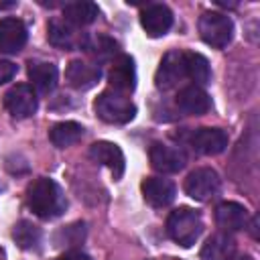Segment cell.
Returning <instances> with one entry per match:
<instances>
[{"instance_id":"6da1fadb","label":"cell","mask_w":260,"mask_h":260,"mask_svg":"<svg viewBox=\"0 0 260 260\" xmlns=\"http://www.w3.org/2000/svg\"><path fill=\"white\" fill-rule=\"evenodd\" d=\"M26 203L43 219H55L67 207V199L61 187L53 179H47V177H39L28 185Z\"/></svg>"},{"instance_id":"7a4b0ae2","label":"cell","mask_w":260,"mask_h":260,"mask_svg":"<svg viewBox=\"0 0 260 260\" xmlns=\"http://www.w3.org/2000/svg\"><path fill=\"white\" fill-rule=\"evenodd\" d=\"M167 232L179 246L189 248L199 240V236L203 232L201 215L191 207H179V209L171 211V215L167 219Z\"/></svg>"},{"instance_id":"3957f363","label":"cell","mask_w":260,"mask_h":260,"mask_svg":"<svg viewBox=\"0 0 260 260\" xmlns=\"http://www.w3.org/2000/svg\"><path fill=\"white\" fill-rule=\"evenodd\" d=\"M93 110H95L98 118L108 124H126L136 114V106L128 100V95L112 91V89L98 95Z\"/></svg>"},{"instance_id":"277c9868","label":"cell","mask_w":260,"mask_h":260,"mask_svg":"<svg viewBox=\"0 0 260 260\" xmlns=\"http://www.w3.org/2000/svg\"><path fill=\"white\" fill-rule=\"evenodd\" d=\"M199 35L207 45L223 49L234 37V22L223 12H203L199 18Z\"/></svg>"},{"instance_id":"5b68a950","label":"cell","mask_w":260,"mask_h":260,"mask_svg":"<svg viewBox=\"0 0 260 260\" xmlns=\"http://www.w3.org/2000/svg\"><path fill=\"white\" fill-rule=\"evenodd\" d=\"M219 185V175L209 167H201L189 173V177L185 179V193L195 201H209L217 195Z\"/></svg>"},{"instance_id":"8992f818","label":"cell","mask_w":260,"mask_h":260,"mask_svg":"<svg viewBox=\"0 0 260 260\" xmlns=\"http://www.w3.org/2000/svg\"><path fill=\"white\" fill-rule=\"evenodd\" d=\"M4 106L6 110L18 118V120H24V118H30L37 108H39V102H37V93L30 85L26 83H18L14 87H10L4 95Z\"/></svg>"},{"instance_id":"52a82bcc","label":"cell","mask_w":260,"mask_h":260,"mask_svg":"<svg viewBox=\"0 0 260 260\" xmlns=\"http://www.w3.org/2000/svg\"><path fill=\"white\" fill-rule=\"evenodd\" d=\"M183 77H187L185 73V53L183 51H169L158 69H156V75H154V81H156V87L158 89H171L175 87Z\"/></svg>"},{"instance_id":"ba28073f","label":"cell","mask_w":260,"mask_h":260,"mask_svg":"<svg viewBox=\"0 0 260 260\" xmlns=\"http://www.w3.org/2000/svg\"><path fill=\"white\" fill-rule=\"evenodd\" d=\"M108 83L112 91H118L124 95H128L136 87V69H134V59L130 55H118L112 61Z\"/></svg>"},{"instance_id":"9c48e42d","label":"cell","mask_w":260,"mask_h":260,"mask_svg":"<svg viewBox=\"0 0 260 260\" xmlns=\"http://www.w3.org/2000/svg\"><path fill=\"white\" fill-rule=\"evenodd\" d=\"M47 37L53 47H59L65 51L79 49V47L83 49V43H85V35L77 32V28L69 24L65 18H53L47 26Z\"/></svg>"},{"instance_id":"30bf717a","label":"cell","mask_w":260,"mask_h":260,"mask_svg":"<svg viewBox=\"0 0 260 260\" xmlns=\"http://www.w3.org/2000/svg\"><path fill=\"white\" fill-rule=\"evenodd\" d=\"M148 156H150L152 169H156L160 173H179L187 162V156L183 154V150L162 144V142H154L150 146Z\"/></svg>"},{"instance_id":"8fae6325","label":"cell","mask_w":260,"mask_h":260,"mask_svg":"<svg viewBox=\"0 0 260 260\" xmlns=\"http://www.w3.org/2000/svg\"><path fill=\"white\" fill-rule=\"evenodd\" d=\"M140 24L148 37H162L173 26V12L165 4H148L140 14Z\"/></svg>"},{"instance_id":"7c38bea8","label":"cell","mask_w":260,"mask_h":260,"mask_svg":"<svg viewBox=\"0 0 260 260\" xmlns=\"http://www.w3.org/2000/svg\"><path fill=\"white\" fill-rule=\"evenodd\" d=\"M189 140L199 154H207V156L219 154L228 146V134L221 128H197Z\"/></svg>"},{"instance_id":"4fadbf2b","label":"cell","mask_w":260,"mask_h":260,"mask_svg":"<svg viewBox=\"0 0 260 260\" xmlns=\"http://www.w3.org/2000/svg\"><path fill=\"white\" fill-rule=\"evenodd\" d=\"M175 185L162 177H148L142 181V197L152 207H167L175 199Z\"/></svg>"},{"instance_id":"5bb4252c","label":"cell","mask_w":260,"mask_h":260,"mask_svg":"<svg viewBox=\"0 0 260 260\" xmlns=\"http://www.w3.org/2000/svg\"><path fill=\"white\" fill-rule=\"evenodd\" d=\"M89 156H91L95 162L108 167V169L112 171L114 179H120V177H122V173H124V154H122V150H120L118 144L106 142V140L93 142V144L89 146Z\"/></svg>"},{"instance_id":"9a60e30c","label":"cell","mask_w":260,"mask_h":260,"mask_svg":"<svg viewBox=\"0 0 260 260\" xmlns=\"http://www.w3.org/2000/svg\"><path fill=\"white\" fill-rule=\"evenodd\" d=\"M26 43V26L20 18L0 20V53H18Z\"/></svg>"},{"instance_id":"2e32d148","label":"cell","mask_w":260,"mask_h":260,"mask_svg":"<svg viewBox=\"0 0 260 260\" xmlns=\"http://www.w3.org/2000/svg\"><path fill=\"white\" fill-rule=\"evenodd\" d=\"M177 108L189 116H203L211 108L209 95L199 85H187L177 93Z\"/></svg>"},{"instance_id":"e0dca14e","label":"cell","mask_w":260,"mask_h":260,"mask_svg":"<svg viewBox=\"0 0 260 260\" xmlns=\"http://www.w3.org/2000/svg\"><path fill=\"white\" fill-rule=\"evenodd\" d=\"M100 75H102V71H100L98 65L85 63L81 59L71 61L67 65V69H65V79L75 89H89V87H93L100 81Z\"/></svg>"},{"instance_id":"ac0fdd59","label":"cell","mask_w":260,"mask_h":260,"mask_svg":"<svg viewBox=\"0 0 260 260\" xmlns=\"http://www.w3.org/2000/svg\"><path fill=\"white\" fill-rule=\"evenodd\" d=\"M215 223L223 232H238L248 225V211L236 201H223L215 207Z\"/></svg>"},{"instance_id":"d6986e66","label":"cell","mask_w":260,"mask_h":260,"mask_svg":"<svg viewBox=\"0 0 260 260\" xmlns=\"http://www.w3.org/2000/svg\"><path fill=\"white\" fill-rule=\"evenodd\" d=\"M57 67L51 61H28V79L39 93H49L57 85Z\"/></svg>"},{"instance_id":"ffe728a7","label":"cell","mask_w":260,"mask_h":260,"mask_svg":"<svg viewBox=\"0 0 260 260\" xmlns=\"http://www.w3.org/2000/svg\"><path fill=\"white\" fill-rule=\"evenodd\" d=\"M236 242L228 232L213 234L205 240L201 248V260H230L234 256Z\"/></svg>"},{"instance_id":"44dd1931","label":"cell","mask_w":260,"mask_h":260,"mask_svg":"<svg viewBox=\"0 0 260 260\" xmlns=\"http://www.w3.org/2000/svg\"><path fill=\"white\" fill-rule=\"evenodd\" d=\"M100 14L98 4L81 0V2H67L63 6V18L73 26H85L91 24Z\"/></svg>"},{"instance_id":"7402d4cb","label":"cell","mask_w":260,"mask_h":260,"mask_svg":"<svg viewBox=\"0 0 260 260\" xmlns=\"http://www.w3.org/2000/svg\"><path fill=\"white\" fill-rule=\"evenodd\" d=\"M81 136H83V126L77 122H59L49 132V138L57 148H67L79 142Z\"/></svg>"},{"instance_id":"603a6c76","label":"cell","mask_w":260,"mask_h":260,"mask_svg":"<svg viewBox=\"0 0 260 260\" xmlns=\"http://www.w3.org/2000/svg\"><path fill=\"white\" fill-rule=\"evenodd\" d=\"M185 73L187 77H191L195 83L205 85L211 79V69H209V61L201 55V53H185Z\"/></svg>"},{"instance_id":"cb8c5ba5","label":"cell","mask_w":260,"mask_h":260,"mask_svg":"<svg viewBox=\"0 0 260 260\" xmlns=\"http://www.w3.org/2000/svg\"><path fill=\"white\" fill-rule=\"evenodd\" d=\"M83 49H85V53L91 55L95 61H108V59H112V57L116 55L118 45H116V41H112L110 37L98 35V37H85Z\"/></svg>"},{"instance_id":"d4e9b609","label":"cell","mask_w":260,"mask_h":260,"mask_svg":"<svg viewBox=\"0 0 260 260\" xmlns=\"http://www.w3.org/2000/svg\"><path fill=\"white\" fill-rule=\"evenodd\" d=\"M12 238L14 242L22 248V250H35L41 244V230L26 219H20L14 228H12Z\"/></svg>"},{"instance_id":"484cf974","label":"cell","mask_w":260,"mask_h":260,"mask_svg":"<svg viewBox=\"0 0 260 260\" xmlns=\"http://www.w3.org/2000/svg\"><path fill=\"white\" fill-rule=\"evenodd\" d=\"M85 238V225L83 223H73V225H67L65 230H61L55 238L57 246H77L81 244Z\"/></svg>"},{"instance_id":"4316f807","label":"cell","mask_w":260,"mask_h":260,"mask_svg":"<svg viewBox=\"0 0 260 260\" xmlns=\"http://www.w3.org/2000/svg\"><path fill=\"white\" fill-rule=\"evenodd\" d=\"M14 75H16V65L12 61L0 59V85L6 83V81H10Z\"/></svg>"},{"instance_id":"83f0119b","label":"cell","mask_w":260,"mask_h":260,"mask_svg":"<svg viewBox=\"0 0 260 260\" xmlns=\"http://www.w3.org/2000/svg\"><path fill=\"white\" fill-rule=\"evenodd\" d=\"M63 260H89V256H85L83 252L73 250V252H67V254L63 256Z\"/></svg>"},{"instance_id":"f1b7e54d","label":"cell","mask_w":260,"mask_h":260,"mask_svg":"<svg viewBox=\"0 0 260 260\" xmlns=\"http://www.w3.org/2000/svg\"><path fill=\"white\" fill-rule=\"evenodd\" d=\"M16 2H0V10H4V8H12Z\"/></svg>"},{"instance_id":"f546056e","label":"cell","mask_w":260,"mask_h":260,"mask_svg":"<svg viewBox=\"0 0 260 260\" xmlns=\"http://www.w3.org/2000/svg\"><path fill=\"white\" fill-rule=\"evenodd\" d=\"M230 260H248V258H230Z\"/></svg>"},{"instance_id":"4dcf8cb0","label":"cell","mask_w":260,"mask_h":260,"mask_svg":"<svg viewBox=\"0 0 260 260\" xmlns=\"http://www.w3.org/2000/svg\"><path fill=\"white\" fill-rule=\"evenodd\" d=\"M160 260H177V258H160Z\"/></svg>"},{"instance_id":"1f68e13d","label":"cell","mask_w":260,"mask_h":260,"mask_svg":"<svg viewBox=\"0 0 260 260\" xmlns=\"http://www.w3.org/2000/svg\"><path fill=\"white\" fill-rule=\"evenodd\" d=\"M59 260H63V258H59Z\"/></svg>"}]
</instances>
